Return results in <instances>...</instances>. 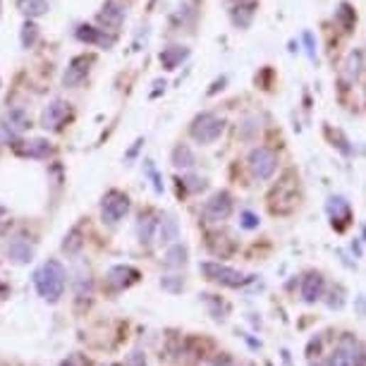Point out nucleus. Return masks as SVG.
<instances>
[{"instance_id":"nucleus-1","label":"nucleus","mask_w":366,"mask_h":366,"mask_svg":"<svg viewBox=\"0 0 366 366\" xmlns=\"http://www.w3.org/2000/svg\"><path fill=\"white\" fill-rule=\"evenodd\" d=\"M299 206V180L295 170L287 173L276 182V187L268 194V208L273 215H287Z\"/></svg>"},{"instance_id":"nucleus-2","label":"nucleus","mask_w":366,"mask_h":366,"mask_svg":"<svg viewBox=\"0 0 366 366\" xmlns=\"http://www.w3.org/2000/svg\"><path fill=\"white\" fill-rule=\"evenodd\" d=\"M65 283H68V273H65L60 261L55 259L45 261L34 276V285L38 295H41L45 302H58L65 292Z\"/></svg>"},{"instance_id":"nucleus-3","label":"nucleus","mask_w":366,"mask_h":366,"mask_svg":"<svg viewBox=\"0 0 366 366\" xmlns=\"http://www.w3.org/2000/svg\"><path fill=\"white\" fill-rule=\"evenodd\" d=\"M223 132H225V120L211 113V110H204V113H199L189 122V136L197 144H201V146H211V144H215L223 136Z\"/></svg>"},{"instance_id":"nucleus-4","label":"nucleus","mask_w":366,"mask_h":366,"mask_svg":"<svg viewBox=\"0 0 366 366\" xmlns=\"http://www.w3.org/2000/svg\"><path fill=\"white\" fill-rule=\"evenodd\" d=\"M280 166V158L273 149L268 146H254L249 156H247V168H249L254 180H271Z\"/></svg>"},{"instance_id":"nucleus-5","label":"nucleus","mask_w":366,"mask_h":366,"mask_svg":"<svg viewBox=\"0 0 366 366\" xmlns=\"http://www.w3.org/2000/svg\"><path fill=\"white\" fill-rule=\"evenodd\" d=\"M199 271L204 273L206 280H211V283H218L223 287H242L249 283V276H244L242 271L237 268H230L225 264H218V261H204V264L199 266Z\"/></svg>"},{"instance_id":"nucleus-6","label":"nucleus","mask_w":366,"mask_h":366,"mask_svg":"<svg viewBox=\"0 0 366 366\" xmlns=\"http://www.w3.org/2000/svg\"><path fill=\"white\" fill-rule=\"evenodd\" d=\"M129 213V197L120 189H108L101 199V218L103 223L117 225Z\"/></svg>"},{"instance_id":"nucleus-7","label":"nucleus","mask_w":366,"mask_h":366,"mask_svg":"<svg viewBox=\"0 0 366 366\" xmlns=\"http://www.w3.org/2000/svg\"><path fill=\"white\" fill-rule=\"evenodd\" d=\"M94 65H96V55H87V53L75 55L63 72V87L65 89H80L82 84L89 80Z\"/></svg>"},{"instance_id":"nucleus-8","label":"nucleus","mask_w":366,"mask_h":366,"mask_svg":"<svg viewBox=\"0 0 366 366\" xmlns=\"http://www.w3.org/2000/svg\"><path fill=\"white\" fill-rule=\"evenodd\" d=\"M72 115H75L72 113V103L63 99H53L41 113V127L48 129V132H63L65 125L72 120Z\"/></svg>"},{"instance_id":"nucleus-9","label":"nucleus","mask_w":366,"mask_h":366,"mask_svg":"<svg viewBox=\"0 0 366 366\" xmlns=\"http://www.w3.org/2000/svg\"><path fill=\"white\" fill-rule=\"evenodd\" d=\"M77 41L84 45H96L101 50H110L117 43V34L115 31H108L103 27H96V24H80L75 29Z\"/></svg>"},{"instance_id":"nucleus-10","label":"nucleus","mask_w":366,"mask_h":366,"mask_svg":"<svg viewBox=\"0 0 366 366\" xmlns=\"http://www.w3.org/2000/svg\"><path fill=\"white\" fill-rule=\"evenodd\" d=\"M232 208H235L232 194L227 189H220V192H215L204 204V218L208 223H223V220L232 215Z\"/></svg>"},{"instance_id":"nucleus-11","label":"nucleus","mask_w":366,"mask_h":366,"mask_svg":"<svg viewBox=\"0 0 366 366\" xmlns=\"http://www.w3.org/2000/svg\"><path fill=\"white\" fill-rule=\"evenodd\" d=\"M357 350H359V340L352 333H343L338 345L330 352L328 366H357Z\"/></svg>"},{"instance_id":"nucleus-12","label":"nucleus","mask_w":366,"mask_h":366,"mask_svg":"<svg viewBox=\"0 0 366 366\" xmlns=\"http://www.w3.org/2000/svg\"><path fill=\"white\" fill-rule=\"evenodd\" d=\"M125 19H127V8L120 3V0H106V3L101 5L99 15H96L99 27L108 29V31H115V34L122 29Z\"/></svg>"},{"instance_id":"nucleus-13","label":"nucleus","mask_w":366,"mask_h":366,"mask_svg":"<svg viewBox=\"0 0 366 366\" xmlns=\"http://www.w3.org/2000/svg\"><path fill=\"white\" fill-rule=\"evenodd\" d=\"M325 211H328V218L333 227H335L338 232L348 230V225L352 223V208H350V201L345 197H330L328 204H325Z\"/></svg>"},{"instance_id":"nucleus-14","label":"nucleus","mask_w":366,"mask_h":366,"mask_svg":"<svg viewBox=\"0 0 366 366\" xmlns=\"http://www.w3.org/2000/svg\"><path fill=\"white\" fill-rule=\"evenodd\" d=\"M15 149H17V154L19 156H24V158H34V161H48L50 156L55 154V146H53V141H48V139H31V141H22L19 139L15 144Z\"/></svg>"},{"instance_id":"nucleus-15","label":"nucleus","mask_w":366,"mask_h":366,"mask_svg":"<svg viewBox=\"0 0 366 366\" xmlns=\"http://www.w3.org/2000/svg\"><path fill=\"white\" fill-rule=\"evenodd\" d=\"M302 302L306 304H316L318 299L325 295V278L321 271H306L302 278Z\"/></svg>"},{"instance_id":"nucleus-16","label":"nucleus","mask_w":366,"mask_h":366,"mask_svg":"<svg viewBox=\"0 0 366 366\" xmlns=\"http://www.w3.org/2000/svg\"><path fill=\"white\" fill-rule=\"evenodd\" d=\"M189 58V48L187 45H182V43H175V45H166V48L158 53V60H161V68L163 70H168V72H173V70H178L182 63H185Z\"/></svg>"},{"instance_id":"nucleus-17","label":"nucleus","mask_w":366,"mask_h":366,"mask_svg":"<svg viewBox=\"0 0 366 366\" xmlns=\"http://www.w3.org/2000/svg\"><path fill=\"white\" fill-rule=\"evenodd\" d=\"M257 8L259 5L254 3V0H242V3H235V8L230 10V19H232V24L237 29H249L252 27V22H254V17H257Z\"/></svg>"},{"instance_id":"nucleus-18","label":"nucleus","mask_w":366,"mask_h":366,"mask_svg":"<svg viewBox=\"0 0 366 366\" xmlns=\"http://www.w3.org/2000/svg\"><path fill=\"white\" fill-rule=\"evenodd\" d=\"M3 125H8V127H12L15 129V132H19V134H24L27 132V129L31 127V117H29V113L27 110H24L22 106H12V108H8L5 110V115H3Z\"/></svg>"},{"instance_id":"nucleus-19","label":"nucleus","mask_w":366,"mask_h":366,"mask_svg":"<svg viewBox=\"0 0 366 366\" xmlns=\"http://www.w3.org/2000/svg\"><path fill=\"white\" fill-rule=\"evenodd\" d=\"M170 163H173L178 170H189V168H194V163H197V156H194L189 144L180 141L178 146L173 149V154H170Z\"/></svg>"},{"instance_id":"nucleus-20","label":"nucleus","mask_w":366,"mask_h":366,"mask_svg":"<svg viewBox=\"0 0 366 366\" xmlns=\"http://www.w3.org/2000/svg\"><path fill=\"white\" fill-rule=\"evenodd\" d=\"M8 257L17 264H29L31 257H34V247L27 239H12L8 247Z\"/></svg>"},{"instance_id":"nucleus-21","label":"nucleus","mask_w":366,"mask_h":366,"mask_svg":"<svg viewBox=\"0 0 366 366\" xmlns=\"http://www.w3.org/2000/svg\"><path fill=\"white\" fill-rule=\"evenodd\" d=\"M17 8L22 10V15L27 19H36V17L48 15L50 3L48 0H17Z\"/></svg>"},{"instance_id":"nucleus-22","label":"nucleus","mask_w":366,"mask_h":366,"mask_svg":"<svg viewBox=\"0 0 366 366\" xmlns=\"http://www.w3.org/2000/svg\"><path fill=\"white\" fill-rule=\"evenodd\" d=\"M139 280V271H134L132 266H115L110 268V283H115L117 287H129L132 283Z\"/></svg>"},{"instance_id":"nucleus-23","label":"nucleus","mask_w":366,"mask_h":366,"mask_svg":"<svg viewBox=\"0 0 366 366\" xmlns=\"http://www.w3.org/2000/svg\"><path fill=\"white\" fill-rule=\"evenodd\" d=\"M156 230H158V220H156L154 215H141L139 223H136V235H139L144 244H149V242L154 239Z\"/></svg>"},{"instance_id":"nucleus-24","label":"nucleus","mask_w":366,"mask_h":366,"mask_svg":"<svg viewBox=\"0 0 366 366\" xmlns=\"http://www.w3.org/2000/svg\"><path fill=\"white\" fill-rule=\"evenodd\" d=\"M38 36H41V31H38V24L34 19H24L22 24V34H19V41H22V48H34Z\"/></svg>"},{"instance_id":"nucleus-25","label":"nucleus","mask_w":366,"mask_h":366,"mask_svg":"<svg viewBox=\"0 0 366 366\" xmlns=\"http://www.w3.org/2000/svg\"><path fill=\"white\" fill-rule=\"evenodd\" d=\"M362 68H364V55L362 50H352L348 55V63H345V75H348L350 82H357L362 77Z\"/></svg>"},{"instance_id":"nucleus-26","label":"nucleus","mask_w":366,"mask_h":366,"mask_svg":"<svg viewBox=\"0 0 366 366\" xmlns=\"http://www.w3.org/2000/svg\"><path fill=\"white\" fill-rule=\"evenodd\" d=\"M158 232H161V242H175L180 237V225L175 220V215H166V218L158 223Z\"/></svg>"},{"instance_id":"nucleus-27","label":"nucleus","mask_w":366,"mask_h":366,"mask_svg":"<svg viewBox=\"0 0 366 366\" xmlns=\"http://www.w3.org/2000/svg\"><path fill=\"white\" fill-rule=\"evenodd\" d=\"M187 257H189L187 247L178 242V244H173L166 252V266H170V268H182V266L187 264Z\"/></svg>"},{"instance_id":"nucleus-28","label":"nucleus","mask_w":366,"mask_h":366,"mask_svg":"<svg viewBox=\"0 0 366 366\" xmlns=\"http://www.w3.org/2000/svg\"><path fill=\"white\" fill-rule=\"evenodd\" d=\"M335 17H338V22L343 24L345 31H352V27L357 24V12L352 10V5L350 3H340V8L335 12Z\"/></svg>"},{"instance_id":"nucleus-29","label":"nucleus","mask_w":366,"mask_h":366,"mask_svg":"<svg viewBox=\"0 0 366 366\" xmlns=\"http://www.w3.org/2000/svg\"><path fill=\"white\" fill-rule=\"evenodd\" d=\"M63 249L68 254H75V252L82 249V230H80V227H72V232L63 242Z\"/></svg>"},{"instance_id":"nucleus-30","label":"nucleus","mask_w":366,"mask_h":366,"mask_svg":"<svg viewBox=\"0 0 366 366\" xmlns=\"http://www.w3.org/2000/svg\"><path fill=\"white\" fill-rule=\"evenodd\" d=\"M259 117H244V120H242V125H239V136L242 139H252L254 134L259 132Z\"/></svg>"},{"instance_id":"nucleus-31","label":"nucleus","mask_w":366,"mask_h":366,"mask_svg":"<svg viewBox=\"0 0 366 366\" xmlns=\"http://www.w3.org/2000/svg\"><path fill=\"white\" fill-rule=\"evenodd\" d=\"M325 304H328V309H335V311L343 309V306H345V287L343 285L333 287L328 299H325Z\"/></svg>"},{"instance_id":"nucleus-32","label":"nucleus","mask_w":366,"mask_h":366,"mask_svg":"<svg viewBox=\"0 0 366 366\" xmlns=\"http://www.w3.org/2000/svg\"><path fill=\"white\" fill-rule=\"evenodd\" d=\"M259 215L257 213H252V211H242L239 213V225L244 227V230H257L259 227Z\"/></svg>"},{"instance_id":"nucleus-33","label":"nucleus","mask_w":366,"mask_h":366,"mask_svg":"<svg viewBox=\"0 0 366 366\" xmlns=\"http://www.w3.org/2000/svg\"><path fill=\"white\" fill-rule=\"evenodd\" d=\"M144 163H146V166H144V168H146L149 178L154 180V189H156V192H158V194H163V182H161L158 170H156V166H154V161H144Z\"/></svg>"},{"instance_id":"nucleus-34","label":"nucleus","mask_w":366,"mask_h":366,"mask_svg":"<svg viewBox=\"0 0 366 366\" xmlns=\"http://www.w3.org/2000/svg\"><path fill=\"white\" fill-rule=\"evenodd\" d=\"M304 45H306V53H309V58L313 63H316V38H313L311 31H304Z\"/></svg>"},{"instance_id":"nucleus-35","label":"nucleus","mask_w":366,"mask_h":366,"mask_svg":"<svg viewBox=\"0 0 366 366\" xmlns=\"http://www.w3.org/2000/svg\"><path fill=\"white\" fill-rule=\"evenodd\" d=\"M182 185L187 189H192V192H201V189H206V180L204 178H185Z\"/></svg>"},{"instance_id":"nucleus-36","label":"nucleus","mask_w":366,"mask_h":366,"mask_svg":"<svg viewBox=\"0 0 366 366\" xmlns=\"http://www.w3.org/2000/svg\"><path fill=\"white\" fill-rule=\"evenodd\" d=\"M321 345H323V338H321V335L311 338V340H309V345H306V357L318 355V352H321Z\"/></svg>"},{"instance_id":"nucleus-37","label":"nucleus","mask_w":366,"mask_h":366,"mask_svg":"<svg viewBox=\"0 0 366 366\" xmlns=\"http://www.w3.org/2000/svg\"><path fill=\"white\" fill-rule=\"evenodd\" d=\"M141 146H144V139H141V136H139V139L134 141V146L129 149V151H127V156H125V163H127V166H129V161H132V158H136V154H139V149H141Z\"/></svg>"},{"instance_id":"nucleus-38","label":"nucleus","mask_w":366,"mask_h":366,"mask_svg":"<svg viewBox=\"0 0 366 366\" xmlns=\"http://www.w3.org/2000/svg\"><path fill=\"white\" fill-rule=\"evenodd\" d=\"M225 84H227V77H220V80H218V82H215V84H213V89H211V91H208V94H211V96H213V94H215V91H218V89H225Z\"/></svg>"},{"instance_id":"nucleus-39","label":"nucleus","mask_w":366,"mask_h":366,"mask_svg":"<svg viewBox=\"0 0 366 366\" xmlns=\"http://www.w3.org/2000/svg\"><path fill=\"white\" fill-rule=\"evenodd\" d=\"M211 366H235V364L230 362V357H218Z\"/></svg>"},{"instance_id":"nucleus-40","label":"nucleus","mask_w":366,"mask_h":366,"mask_svg":"<svg viewBox=\"0 0 366 366\" xmlns=\"http://www.w3.org/2000/svg\"><path fill=\"white\" fill-rule=\"evenodd\" d=\"M309 366H323V364H318V362H311Z\"/></svg>"},{"instance_id":"nucleus-41","label":"nucleus","mask_w":366,"mask_h":366,"mask_svg":"<svg viewBox=\"0 0 366 366\" xmlns=\"http://www.w3.org/2000/svg\"><path fill=\"white\" fill-rule=\"evenodd\" d=\"M3 213H5V208H3V206H0V215H3Z\"/></svg>"},{"instance_id":"nucleus-42","label":"nucleus","mask_w":366,"mask_h":366,"mask_svg":"<svg viewBox=\"0 0 366 366\" xmlns=\"http://www.w3.org/2000/svg\"><path fill=\"white\" fill-rule=\"evenodd\" d=\"M364 237H366V227H364Z\"/></svg>"}]
</instances>
